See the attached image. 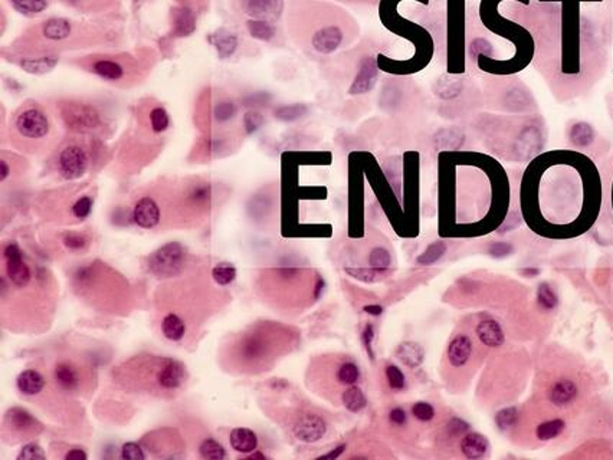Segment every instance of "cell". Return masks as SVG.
Returning a JSON list of instances; mask_svg holds the SVG:
<instances>
[{"label":"cell","mask_w":613,"mask_h":460,"mask_svg":"<svg viewBox=\"0 0 613 460\" xmlns=\"http://www.w3.org/2000/svg\"><path fill=\"white\" fill-rule=\"evenodd\" d=\"M341 403L347 412L360 413L367 406V398L359 385L353 384L346 387V390L341 393Z\"/></svg>","instance_id":"83f0119b"},{"label":"cell","mask_w":613,"mask_h":460,"mask_svg":"<svg viewBox=\"0 0 613 460\" xmlns=\"http://www.w3.org/2000/svg\"><path fill=\"white\" fill-rule=\"evenodd\" d=\"M186 250L179 242L166 243L148 257V269L157 278H172L184 269Z\"/></svg>","instance_id":"5b68a950"},{"label":"cell","mask_w":613,"mask_h":460,"mask_svg":"<svg viewBox=\"0 0 613 460\" xmlns=\"http://www.w3.org/2000/svg\"><path fill=\"white\" fill-rule=\"evenodd\" d=\"M169 114H167L166 109L163 107H156L150 111V125L152 130L157 134L166 131L169 128Z\"/></svg>","instance_id":"7bdbcfd3"},{"label":"cell","mask_w":613,"mask_h":460,"mask_svg":"<svg viewBox=\"0 0 613 460\" xmlns=\"http://www.w3.org/2000/svg\"><path fill=\"white\" fill-rule=\"evenodd\" d=\"M212 278L213 281L220 285V286H226L229 284H232L236 278V268L232 264H217L213 269H212Z\"/></svg>","instance_id":"74e56055"},{"label":"cell","mask_w":613,"mask_h":460,"mask_svg":"<svg viewBox=\"0 0 613 460\" xmlns=\"http://www.w3.org/2000/svg\"><path fill=\"white\" fill-rule=\"evenodd\" d=\"M499 2L501 0H482L481 19L488 29L514 42L515 55L508 61H497L491 57L479 55L477 64L481 71L492 73V75H513V73L523 71L531 62L534 57V41L524 28L498 15L497 6ZM522 2L527 3L528 0H522Z\"/></svg>","instance_id":"277c9868"},{"label":"cell","mask_w":613,"mask_h":460,"mask_svg":"<svg viewBox=\"0 0 613 460\" xmlns=\"http://www.w3.org/2000/svg\"><path fill=\"white\" fill-rule=\"evenodd\" d=\"M367 264L380 276H384L390 270V266H392V255H390L389 249L384 246H375L368 252Z\"/></svg>","instance_id":"4dcf8cb0"},{"label":"cell","mask_w":613,"mask_h":460,"mask_svg":"<svg viewBox=\"0 0 613 460\" xmlns=\"http://www.w3.org/2000/svg\"><path fill=\"white\" fill-rule=\"evenodd\" d=\"M9 164H8V161H5V160H2V163H0V178H2V181H5L6 178H8V176H9Z\"/></svg>","instance_id":"6125c7cd"},{"label":"cell","mask_w":613,"mask_h":460,"mask_svg":"<svg viewBox=\"0 0 613 460\" xmlns=\"http://www.w3.org/2000/svg\"><path fill=\"white\" fill-rule=\"evenodd\" d=\"M511 250H513V248L508 243H494L490 249V253L495 257H503V256H507L508 253H511Z\"/></svg>","instance_id":"6f0895ef"},{"label":"cell","mask_w":613,"mask_h":460,"mask_svg":"<svg viewBox=\"0 0 613 460\" xmlns=\"http://www.w3.org/2000/svg\"><path fill=\"white\" fill-rule=\"evenodd\" d=\"M310 15L304 16L305 26L299 28V38L314 53L328 57L350 46L357 39L359 26L353 17L339 6L311 2Z\"/></svg>","instance_id":"3957f363"},{"label":"cell","mask_w":613,"mask_h":460,"mask_svg":"<svg viewBox=\"0 0 613 460\" xmlns=\"http://www.w3.org/2000/svg\"><path fill=\"white\" fill-rule=\"evenodd\" d=\"M610 197H612V210H613V180H612V193H610Z\"/></svg>","instance_id":"003e7915"},{"label":"cell","mask_w":613,"mask_h":460,"mask_svg":"<svg viewBox=\"0 0 613 460\" xmlns=\"http://www.w3.org/2000/svg\"><path fill=\"white\" fill-rule=\"evenodd\" d=\"M344 450H346V445H340V446H337L336 449H332L331 452H328V453L320 456V459H332V460H334V459L340 457V456L344 453Z\"/></svg>","instance_id":"91938a15"},{"label":"cell","mask_w":613,"mask_h":460,"mask_svg":"<svg viewBox=\"0 0 613 460\" xmlns=\"http://www.w3.org/2000/svg\"><path fill=\"white\" fill-rule=\"evenodd\" d=\"M62 117L65 122L73 130H96L101 124V116L98 109L87 104H69L62 108Z\"/></svg>","instance_id":"8fae6325"},{"label":"cell","mask_w":613,"mask_h":460,"mask_svg":"<svg viewBox=\"0 0 613 460\" xmlns=\"http://www.w3.org/2000/svg\"><path fill=\"white\" fill-rule=\"evenodd\" d=\"M89 167V154L81 144H68L60 151L57 169L64 180H77Z\"/></svg>","instance_id":"9c48e42d"},{"label":"cell","mask_w":613,"mask_h":460,"mask_svg":"<svg viewBox=\"0 0 613 460\" xmlns=\"http://www.w3.org/2000/svg\"><path fill=\"white\" fill-rule=\"evenodd\" d=\"M384 376L390 390L402 392L406 387V377L400 368L395 364H387L384 368Z\"/></svg>","instance_id":"f35d334b"},{"label":"cell","mask_w":613,"mask_h":460,"mask_svg":"<svg viewBox=\"0 0 613 460\" xmlns=\"http://www.w3.org/2000/svg\"><path fill=\"white\" fill-rule=\"evenodd\" d=\"M121 457L125 460H144L145 454L143 452V448L134 441H128L121 448Z\"/></svg>","instance_id":"f5cc1de1"},{"label":"cell","mask_w":613,"mask_h":460,"mask_svg":"<svg viewBox=\"0 0 613 460\" xmlns=\"http://www.w3.org/2000/svg\"><path fill=\"white\" fill-rule=\"evenodd\" d=\"M17 390L24 396H36L45 387L44 376L36 370H24L16 380Z\"/></svg>","instance_id":"cb8c5ba5"},{"label":"cell","mask_w":613,"mask_h":460,"mask_svg":"<svg viewBox=\"0 0 613 460\" xmlns=\"http://www.w3.org/2000/svg\"><path fill=\"white\" fill-rule=\"evenodd\" d=\"M66 460H87L88 454L85 450L82 449H71L65 456Z\"/></svg>","instance_id":"680465c9"},{"label":"cell","mask_w":613,"mask_h":460,"mask_svg":"<svg viewBox=\"0 0 613 460\" xmlns=\"http://www.w3.org/2000/svg\"><path fill=\"white\" fill-rule=\"evenodd\" d=\"M379 78V62L373 57H366L360 61L356 77L350 84L348 94L350 95H360L366 94L371 88H373Z\"/></svg>","instance_id":"5bb4252c"},{"label":"cell","mask_w":613,"mask_h":460,"mask_svg":"<svg viewBox=\"0 0 613 460\" xmlns=\"http://www.w3.org/2000/svg\"><path fill=\"white\" fill-rule=\"evenodd\" d=\"M519 200L523 219L534 233L556 241L580 237L601 216V172L578 150L543 153L528 164Z\"/></svg>","instance_id":"6da1fadb"},{"label":"cell","mask_w":613,"mask_h":460,"mask_svg":"<svg viewBox=\"0 0 613 460\" xmlns=\"http://www.w3.org/2000/svg\"><path fill=\"white\" fill-rule=\"evenodd\" d=\"M64 3L69 5V6H80V5H85V0H62Z\"/></svg>","instance_id":"be15d7a7"},{"label":"cell","mask_w":613,"mask_h":460,"mask_svg":"<svg viewBox=\"0 0 613 460\" xmlns=\"http://www.w3.org/2000/svg\"><path fill=\"white\" fill-rule=\"evenodd\" d=\"M53 380L58 389L66 393L78 392L82 383L80 368L72 361H60L53 368Z\"/></svg>","instance_id":"9a60e30c"},{"label":"cell","mask_w":613,"mask_h":460,"mask_svg":"<svg viewBox=\"0 0 613 460\" xmlns=\"http://www.w3.org/2000/svg\"><path fill=\"white\" fill-rule=\"evenodd\" d=\"M373 340H375V326L371 324H367L362 333V342L363 347L366 349L367 356L370 357V360L375 358V351H373Z\"/></svg>","instance_id":"db71d44e"},{"label":"cell","mask_w":613,"mask_h":460,"mask_svg":"<svg viewBox=\"0 0 613 460\" xmlns=\"http://www.w3.org/2000/svg\"><path fill=\"white\" fill-rule=\"evenodd\" d=\"M389 421L396 427L405 426L407 421V414L402 407H395L389 412Z\"/></svg>","instance_id":"9f6ffc18"},{"label":"cell","mask_w":613,"mask_h":460,"mask_svg":"<svg viewBox=\"0 0 613 460\" xmlns=\"http://www.w3.org/2000/svg\"><path fill=\"white\" fill-rule=\"evenodd\" d=\"M62 242L69 250L78 252V250H82L88 246V237L82 233H78V232H68L64 234Z\"/></svg>","instance_id":"7dc6e473"},{"label":"cell","mask_w":613,"mask_h":460,"mask_svg":"<svg viewBox=\"0 0 613 460\" xmlns=\"http://www.w3.org/2000/svg\"><path fill=\"white\" fill-rule=\"evenodd\" d=\"M248 459H263V460H264L265 456H264L263 453H259V452H255V453L252 452V453L248 454Z\"/></svg>","instance_id":"e7e4bbea"},{"label":"cell","mask_w":613,"mask_h":460,"mask_svg":"<svg viewBox=\"0 0 613 460\" xmlns=\"http://www.w3.org/2000/svg\"><path fill=\"white\" fill-rule=\"evenodd\" d=\"M458 448L463 457L471 460L486 457L491 449L490 441L484 434L471 430L459 439Z\"/></svg>","instance_id":"e0dca14e"},{"label":"cell","mask_w":613,"mask_h":460,"mask_svg":"<svg viewBox=\"0 0 613 460\" xmlns=\"http://www.w3.org/2000/svg\"><path fill=\"white\" fill-rule=\"evenodd\" d=\"M272 341L267 333L245 334L238 342V358L248 367L263 365L272 354Z\"/></svg>","instance_id":"ba28073f"},{"label":"cell","mask_w":613,"mask_h":460,"mask_svg":"<svg viewBox=\"0 0 613 460\" xmlns=\"http://www.w3.org/2000/svg\"><path fill=\"white\" fill-rule=\"evenodd\" d=\"M519 418V413L517 407H506L495 414V425L499 430L507 432L517 426Z\"/></svg>","instance_id":"ab89813d"},{"label":"cell","mask_w":613,"mask_h":460,"mask_svg":"<svg viewBox=\"0 0 613 460\" xmlns=\"http://www.w3.org/2000/svg\"><path fill=\"white\" fill-rule=\"evenodd\" d=\"M9 2L16 10L24 15H38L49 5L48 0H9Z\"/></svg>","instance_id":"60d3db41"},{"label":"cell","mask_w":613,"mask_h":460,"mask_svg":"<svg viewBox=\"0 0 613 460\" xmlns=\"http://www.w3.org/2000/svg\"><path fill=\"white\" fill-rule=\"evenodd\" d=\"M475 354V342L467 333L455 334L447 347V360L455 370L465 368Z\"/></svg>","instance_id":"4fadbf2b"},{"label":"cell","mask_w":613,"mask_h":460,"mask_svg":"<svg viewBox=\"0 0 613 460\" xmlns=\"http://www.w3.org/2000/svg\"><path fill=\"white\" fill-rule=\"evenodd\" d=\"M363 309H364L366 314H368L371 317H380L383 314V306H380V305H366Z\"/></svg>","instance_id":"94428289"},{"label":"cell","mask_w":613,"mask_h":460,"mask_svg":"<svg viewBox=\"0 0 613 460\" xmlns=\"http://www.w3.org/2000/svg\"><path fill=\"white\" fill-rule=\"evenodd\" d=\"M470 425L467 421H463L462 418H458V417H454V418H451L450 421H448V425H447V434L451 437V439H455V437H462L463 434H465L467 432H470Z\"/></svg>","instance_id":"f907efd6"},{"label":"cell","mask_w":613,"mask_h":460,"mask_svg":"<svg viewBox=\"0 0 613 460\" xmlns=\"http://www.w3.org/2000/svg\"><path fill=\"white\" fill-rule=\"evenodd\" d=\"M199 452L203 459H209V460H220V459H225L228 456L225 448L222 446L220 443H217V441L213 439L204 440L203 443L200 445Z\"/></svg>","instance_id":"b9f144b4"},{"label":"cell","mask_w":613,"mask_h":460,"mask_svg":"<svg viewBox=\"0 0 613 460\" xmlns=\"http://www.w3.org/2000/svg\"><path fill=\"white\" fill-rule=\"evenodd\" d=\"M304 113H305L304 105H285V107H280L276 109L275 117L283 120V121H292V120L300 118Z\"/></svg>","instance_id":"c3c4849f"},{"label":"cell","mask_w":613,"mask_h":460,"mask_svg":"<svg viewBox=\"0 0 613 460\" xmlns=\"http://www.w3.org/2000/svg\"><path fill=\"white\" fill-rule=\"evenodd\" d=\"M582 387L578 378L571 376H559L551 380L546 389V398L554 409L566 410L580 400Z\"/></svg>","instance_id":"52a82bcc"},{"label":"cell","mask_w":613,"mask_h":460,"mask_svg":"<svg viewBox=\"0 0 613 460\" xmlns=\"http://www.w3.org/2000/svg\"><path fill=\"white\" fill-rule=\"evenodd\" d=\"M44 449L36 443H28L17 456V460H45Z\"/></svg>","instance_id":"816d5d0a"},{"label":"cell","mask_w":613,"mask_h":460,"mask_svg":"<svg viewBox=\"0 0 613 460\" xmlns=\"http://www.w3.org/2000/svg\"><path fill=\"white\" fill-rule=\"evenodd\" d=\"M398 360L407 368H418L425 361V349L415 341H403L396 348Z\"/></svg>","instance_id":"d6986e66"},{"label":"cell","mask_w":613,"mask_h":460,"mask_svg":"<svg viewBox=\"0 0 613 460\" xmlns=\"http://www.w3.org/2000/svg\"><path fill=\"white\" fill-rule=\"evenodd\" d=\"M292 434L304 443H315L320 441L327 433L326 420L312 412H304L295 417L291 426Z\"/></svg>","instance_id":"30bf717a"},{"label":"cell","mask_w":613,"mask_h":460,"mask_svg":"<svg viewBox=\"0 0 613 460\" xmlns=\"http://www.w3.org/2000/svg\"><path fill=\"white\" fill-rule=\"evenodd\" d=\"M247 29L249 32V35L252 36L254 39L258 41H264V42H269L275 38L276 29L274 26L272 22H267V21H255V19H248L247 21Z\"/></svg>","instance_id":"d590c367"},{"label":"cell","mask_w":613,"mask_h":460,"mask_svg":"<svg viewBox=\"0 0 613 460\" xmlns=\"http://www.w3.org/2000/svg\"><path fill=\"white\" fill-rule=\"evenodd\" d=\"M6 275L9 276V279L13 282V285L17 288H25L32 279L30 268L24 261V256L13 257V259H6Z\"/></svg>","instance_id":"d4e9b609"},{"label":"cell","mask_w":613,"mask_h":460,"mask_svg":"<svg viewBox=\"0 0 613 460\" xmlns=\"http://www.w3.org/2000/svg\"><path fill=\"white\" fill-rule=\"evenodd\" d=\"M92 72L105 81L116 82L124 78L125 72L121 64L113 59H100L92 64Z\"/></svg>","instance_id":"f1b7e54d"},{"label":"cell","mask_w":613,"mask_h":460,"mask_svg":"<svg viewBox=\"0 0 613 460\" xmlns=\"http://www.w3.org/2000/svg\"><path fill=\"white\" fill-rule=\"evenodd\" d=\"M58 64V57L53 55H48V57H39V58H25L19 61V66L32 75H44V73L51 72Z\"/></svg>","instance_id":"f546056e"},{"label":"cell","mask_w":613,"mask_h":460,"mask_svg":"<svg viewBox=\"0 0 613 460\" xmlns=\"http://www.w3.org/2000/svg\"><path fill=\"white\" fill-rule=\"evenodd\" d=\"M72 33V24L64 17H52L42 25L44 38L51 42H62Z\"/></svg>","instance_id":"603a6c76"},{"label":"cell","mask_w":613,"mask_h":460,"mask_svg":"<svg viewBox=\"0 0 613 460\" xmlns=\"http://www.w3.org/2000/svg\"><path fill=\"white\" fill-rule=\"evenodd\" d=\"M263 122H264V117L259 114V113H256V111H248L247 114H245V117H244V124H245V130H247V133H254V131H256L259 127L263 125Z\"/></svg>","instance_id":"11a10c76"},{"label":"cell","mask_w":613,"mask_h":460,"mask_svg":"<svg viewBox=\"0 0 613 460\" xmlns=\"http://www.w3.org/2000/svg\"><path fill=\"white\" fill-rule=\"evenodd\" d=\"M209 42L213 45L217 50V55L220 59H228L238 49V38L236 35L226 29L216 30L213 35L209 36Z\"/></svg>","instance_id":"ffe728a7"},{"label":"cell","mask_w":613,"mask_h":460,"mask_svg":"<svg viewBox=\"0 0 613 460\" xmlns=\"http://www.w3.org/2000/svg\"><path fill=\"white\" fill-rule=\"evenodd\" d=\"M411 412H412L414 417H415L416 420L422 421V423L432 421V420L435 418V416H436V410H435V407L432 406L431 403H426V401H418V403H415L414 406H412V409H411Z\"/></svg>","instance_id":"f6af8a7d"},{"label":"cell","mask_w":613,"mask_h":460,"mask_svg":"<svg viewBox=\"0 0 613 460\" xmlns=\"http://www.w3.org/2000/svg\"><path fill=\"white\" fill-rule=\"evenodd\" d=\"M161 333L167 340L177 342L186 334V324L179 315L169 314L161 321Z\"/></svg>","instance_id":"836d02e7"},{"label":"cell","mask_w":613,"mask_h":460,"mask_svg":"<svg viewBox=\"0 0 613 460\" xmlns=\"http://www.w3.org/2000/svg\"><path fill=\"white\" fill-rule=\"evenodd\" d=\"M334 377H336V381L339 384L348 387V385H353V384H357L359 383V380L362 377V373H360L359 365L355 361L344 360V361H341L337 365L336 374H334Z\"/></svg>","instance_id":"d6a6232c"},{"label":"cell","mask_w":613,"mask_h":460,"mask_svg":"<svg viewBox=\"0 0 613 460\" xmlns=\"http://www.w3.org/2000/svg\"><path fill=\"white\" fill-rule=\"evenodd\" d=\"M173 29L175 35L179 36V38L192 35L196 29V17L192 10L186 8L176 9L173 15Z\"/></svg>","instance_id":"4316f807"},{"label":"cell","mask_w":613,"mask_h":460,"mask_svg":"<svg viewBox=\"0 0 613 460\" xmlns=\"http://www.w3.org/2000/svg\"><path fill=\"white\" fill-rule=\"evenodd\" d=\"M475 335L482 345L488 348H498L506 342L503 326L492 318H484L478 321L475 325Z\"/></svg>","instance_id":"ac0fdd59"},{"label":"cell","mask_w":613,"mask_h":460,"mask_svg":"<svg viewBox=\"0 0 613 460\" xmlns=\"http://www.w3.org/2000/svg\"><path fill=\"white\" fill-rule=\"evenodd\" d=\"M346 272L351 276V278H355V279H357L360 282H366V284H373V282L379 281V278H380V275L376 270L371 269L370 266H366V268H346Z\"/></svg>","instance_id":"bcb514c9"},{"label":"cell","mask_w":613,"mask_h":460,"mask_svg":"<svg viewBox=\"0 0 613 460\" xmlns=\"http://www.w3.org/2000/svg\"><path fill=\"white\" fill-rule=\"evenodd\" d=\"M91 210H92V199L89 196L80 197L72 206V214L75 216L78 220L87 219L89 216Z\"/></svg>","instance_id":"681fc988"},{"label":"cell","mask_w":613,"mask_h":460,"mask_svg":"<svg viewBox=\"0 0 613 460\" xmlns=\"http://www.w3.org/2000/svg\"><path fill=\"white\" fill-rule=\"evenodd\" d=\"M566 427H567V421L565 418L551 417V418H546V420L538 423V425L535 426L534 434L538 441H543V443H546V441L560 437L565 433Z\"/></svg>","instance_id":"44dd1931"},{"label":"cell","mask_w":613,"mask_h":460,"mask_svg":"<svg viewBox=\"0 0 613 460\" xmlns=\"http://www.w3.org/2000/svg\"><path fill=\"white\" fill-rule=\"evenodd\" d=\"M236 111H238V109H236L235 102H232L229 100H225V101H220V102H217L215 105V108H213V117H215V120L217 122H226V121L232 120L236 116Z\"/></svg>","instance_id":"ee69618b"},{"label":"cell","mask_w":613,"mask_h":460,"mask_svg":"<svg viewBox=\"0 0 613 460\" xmlns=\"http://www.w3.org/2000/svg\"><path fill=\"white\" fill-rule=\"evenodd\" d=\"M6 420L9 423V426L16 430L17 433L22 434H33L36 433V429H38V421H36L29 413H26L22 409H13L8 413Z\"/></svg>","instance_id":"484cf974"},{"label":"cell","mask_w":613,"mask_h":460,"mask_svg":"<svg viewBox=\"0 0 613 460\" xmlns=\"http://www.w3.org/2000/svg\"><path fill=\"white\" fill-rule=\"evenodd\" d=\"M524 273L530 275V276H534V275L538 273V269H528V270H524Z\"/></svg>","instance_id":"03108f58"},{"label":"cell","mask_w":613,"mask_h":460,"mask_svg":"<svg viewBox=\"0 0 613 460\" xmlns=\"http://www.w3.org/2000/svg\"><path fill=\"white\" fill-rule=\"evenodd\" d=\"M451 232L481 236L503 226L510 206L508 177L494 158L479 153L448 151Z\"/></svg>","instance_id":"7a4b0ae2"},{"label":"cell","mask_w":613,"mask_h":460,"mask_svg":"<svg viewBox=\"0 0 613 460\" xmlns=\"http://www.w3.org/2000/svg\"><path fill=\"white\" fill-rule=\"evenodd\" d=\"M569 138L571 141V144H574L579 149H585V147H589L593 142L594 138V131L593 127L589 125L587 122H576L569 133Z\"/></svg>","instance_id":"e575fe53"},{"label":"cell","mask_w":613,"mask_h":460,"mask_svg":"<svg viewBox=\"0 0 613 460\" xmlns=\"http://www.w3.org/2000/svg\"><path fill=\"white\" fill-rule=\"evenodd\" d=\"M231 446L235 452L249 454L256 450L258 448V437L255 432L247 427H236L231 432L229 436Z\"/></svg>","instance_id":"7402d4cb"},{"label":"cell","mask_w":613,"mask_h":460,"mask_svg":"<svg viewBox=\"0 0 613 460\" xmlns=\"http://www.w3.org/2000/svg\"><path fill=\"white\" fill-rule=\"evenodd\" d=\"M133 220L143 229H154L160 223V208L156 200L148 196L141 197L134 206Z\"/></svg>","instance_id":"2e32d148"},{"label":"cell","mask_w":613,"mask_h":460,"mask_svg":"<svg viewBox=\"0 0 613 460\" xmlns=\"http://www.w3.org/2000/svg\"><path fill=\"white\" fill-rule=\"evenodd\" d=\"M447 249H448L447 243L442 242V241L432 242L416 257V264L420 266H431V265L436 264L441 257L447 253Z\"/></svg>","instance_id":"8d00e7d4"},{"label":"cell","mask_w":613,"mask_h":460,"mask_svg":"<svg viewBox=\"0 0 613 460\" xmlns=\"http://www.w3.org/2000/svg\"><path fill=\"white\" fill-rule=\"evenodd\" d=\"M239 6L249 19L274 24L284 12V0H239Z\"/></svg>","instance_id":"7c38bea8"},{"label":"cell","mask_w":613,"mask_h":460,"mask_svg":"<svg viewBox=\"0 0 613 460\" xmlns=\"http://www.w3.org/2000/svg\"><path fill=\"white\" fill-rule=\"evenodd\" d=\"M537 306L544 312H551L559 306V295L549 282H542L535 291Z\"/></svg>","instance_id":"1f68e13d"},{"label":"cell","mask_w":613,"mask_h":460,"mask_svg":"<svg viewBox=\"0 0 613 460\" xmlns=\"http://www.w3.org/2000/svg\"><path fill=\"white\" fill-rule=\"evenodd\" d=\"M15 130L25 140L39 141L48 137L51 122L42 108L25 107L15 118Z\"/></svg>","instance_id":"8992f818"}]
</instances>
